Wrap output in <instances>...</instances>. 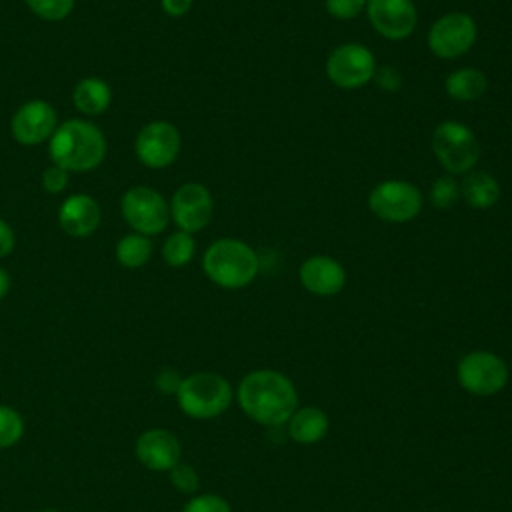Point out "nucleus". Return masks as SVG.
<instances>
[{
  "label": "nucleus",
  "mask_w": 512,
  "mask_h": 512,
  "mask_svg": "<svg viewBox=\"0 0 512 512\" xmlns=\"http://www.w3.org/2000/svg\"><path fill=\"white\" fill-rule=\"evenodd\" d=\"M242 412L262 426H282L298 408V392L294 382L272 368L248 372L236 390Z\"/></svg>",
  "instance_id": "f257e3e1"
},
{
  "label": "nucleus",
  "mask_w": 512,
  "mask_h": 512,
  "mask_svg": "<svg viewBox=\"0 0 512 512\" xmlns=\"http://www.w3.org/2000/svg\"><path fill=\"white\" fill-rule=\"evenodd\" d=\"M52 164L66 172H90L106 156V138L102 130L80 118H70L54 130L48 140Z\"/></svg>",
  "instance_id": "f03ea898"
},
{
  "label": "nucleus",
  "mask_w": 512,
  "mask_h": 512,
  "mask_svg": "<svg viewBox=\"0 0 512 512\" xmlns=\"http://www.w3.org/2000/svg\"><path fill=\"white\" fill-rule=\"evenodd\" d=\"M202 270L216 286L224 290H240L252 284L258 276L260 258L244 240L218 238L204 250Z\"/></svg>",
  "instance_id": "7ed1b4c3"
},
{
  "label": "nucleus",
  "mask_w": 512,
  "mask_h": 512,
  "mask_svg": "<svg viewBox=\"0 0 512 512\" xmlns=\"http://www.w3.org/2000/svg\"><path fill=\"white\" fill-rule=\"evenodd\" d=\"M176 400L186 416L194 420H210L228 410L232 402V386L216 372H196L180 380Z\"/></svg>",
  "instance_id": "20e7f679"
},
{
  "label": "nucleus",
  "mask_w": 512,
  "mask_h": 512,
  "mask_svg": "<svg viewBox=\"0 0 512 512\" xmlns=\"http://www.w3.org/2000/svg\"><path fill=\"white\" fill-rule=\"evenodd\" d=\"M432 150L450 176H464L480 160V142L474 130L458 120H442L432 132Z\"/></svg>",
  "instance_id": "39448f33"
},
{
  "label": "nucleus",
  "mask_w": 512,
  "mask_h": 512,
  "mask_svg": "<svg viewBox=\"0 0 512 512\" xmlns=\"http://www.w3.org/2000/svg\"><path fill=\"white\" fill-rule=\"evenodd\" d=\"M424 198L416 184L402 178H388L378 182L368 194L370 212L390 224H404L414 220L422 210Z\"/></svg>",
  "instance_id": "423d86ee"
},
{
  "label": "nucleus",
  "mask_w": 512,
  "mask_h": 512,
  "mask_svg": "<svg viewBox=\"0 0 512 512\" xmlns=\"http://www.w3.org/2000/svg\"><path fill=\"white\" fill-rule=\"evenodd\" d=\"M508 378L506 360L488 350H472L456 364V380L472 396H494L504 390Z\"/></svg>",
  "instance_id": "0eeeda50"
},
{
  "label": "nucleus",
  "mask_w": 512,
  "mask_h": 512,
  "mask_svg": "<svg viewBox=\"0 0 512 512\" xmlns=\"http://www.w3.org/2000/svg\"><path fill=\"white\" fill-rule=\"evenodd\" d=\"M328 80L342 90H358L372 82L378 68L372 50L358 42H344L336 46L326 58Z\"/></svg>",
  "instance_id": "6e6552de"
},
{
  "label": "nucleus",
  "mask_w": 512,
  "mask_h": 512,
  "mask_svg": "<svg viewBox=\"0 0 512 512\" xmlns=\"http://www.w3.org/2000/svg\"><path fill=\"white\" fill-rule=\"evenodd\" d=\"M478 28L470 14L448 12L436 18L426 36L428 50L440 60H456L472 50L476 44Z\"/></svg>",
  "instance_id": "1a4fd4ad"
},
{
  "label": "nucleus",
  "mask_w": 512,
  "mask_h": 512,
  "mask_svg": "<svg viewBox=\"0 0 512 512\" xmlns=\"http://www.w3.org/2000/svg\"><path fill=\"white\" fill-rule=\"evenodd\" d=\"M120 210L126 224L144 236L160 234L170 222V206L160 192L148 186H134L124 192Z\"/></svg>",
  "instance_id": "9d476101"
},
{
  "label": "nucleus",
  "mask_w": 512,
  "mask_h": 512,
  "mask_svg": "<svg viewBox=\"0 0 512 512\" xmlns=\"http://www.w3.org/2000/svg\"><path fill=\"white\" fill-rule=\"evenodd\" d=\"M180 144V130L172 122L152 120L138 132L134 150L144 166L160 170L178 158Z\"/></svg>",
  "instance_id": "9b49d317"
},
{
  "label": "nucleus",
  "mask_w": 512,
  "mask_h": 512,
  "mask_svg": "<svg viewBox=\"0 0 512 512\" xmlns=\"http://www.w3.org/2000/svg\"><path fill=\"white\" fill-rule=\"evenodd\" d=\"M170 220L178 230L194 234L208 226L214 212V200L210 190L200 182L182 184L170 200Z\"/></svg>",
  "instance_id": "f8f14e48"
},
{
  "label": "nucleus",
  "mask_w": 512,
  "mask_h": 512,
  "mask_svg": "<svg viewBox=\"0 0 512 512\" xmlns=\"http://www.w3.org/2000/svg\"><path fill=\"white\" fill-rule=\"evenodd\" d=\"M364 12L372 30L392 42L406 40L418 22L412 0H368Z\"/></svg>",
  "instance_id": "ddd939ff"
},
{
  "label": "nucleus",
  "mask_w": 512,
  "mask_h": 512,
  "mask_svg": "<svg viewBox=\"0 0 512 512\" xmlns=\"http://www.w3.org/2000/svg\"><path fill=\"white\" fill-rule=\"evenodd\" d=\"M56 128V110L46 100L24 102L10 120L12 138L24 146H36L50 140Z\"/></svg>",
  "instance_id": "4468645a"
},
{
  "label": "nucleus",
  "mask_w": 512,
  "mask_h": 512,
  "mask_svg": "<svg viewBox=\"0 0 512 512\" xmlns=\"http://www.w3.org/2000/svg\"><path fill=\"white\" fill-rule=\"evenodd\" d=\"M346 278L348 274L340 260L326 254L308 256L298 268L300 284L314 296H334L342 292Z\"/></svg>",
  "instance_id": "2eb2a0df"
},
{
  "label": "nucleus",
  "mask_w": 512,
  "mask_h": 512,
  "mask_svg": "<svg viewBox=\"0 0 512 512\" xmlns=\"http://www.w3.org/2000/svg\"><path fill=\"white\" fill-rule=\"evenodd\" d=\"M136 456L148 470L168 472L180 462L182 444L170 430L150 428L138 436Z\"/></svg>",
  "instance_id": "dca6fc26"
},
{
  "label": "nucleus",
  "mask_w": 512,
  "mask_h": 512,
  "mask_svg": "<svg viewBox=\"0 0 512 512\" xmlns=\"http://www.w3.org/2000/svg\"><path fill=\"white\" fill-rule=\"evenodd\" d=\"M100 206L90 194H72L58 208L60 228L74 238H86L100 224Z\"/></svg>",
  "instance_id": "f3484780"
},
{
  "label": "nucleus",
  "mask_w": 512,
  "mask_h": 512,
  "mask_svg": "<svg viewBox=\"0 0 512 512\" xmlns=\"http://www.w3.org/2000/svg\"><path fill=\"white\" fill-rule=\"evenodd\" d=\"M328 414L318 406L296 408L286 422V434L298 444H316L328 432Z\"/></svg>",
  "instance_id": "a211bd4d"
},
{
  "label": "nucleus",
  "mask_w": 512,
  "mask_h": 512,
  "mask_svg": "<svg viewBox=\"0 0 512 512\" xmlns=\"http://www.w3.org/2000/svg\"><path fill=\"white\" fill-rule=\"evenodd\" d=\"M500 194H502V190H500L498 180L486 170L474 168L462 176L460 196L468 206H472L476 210L492 208L500 200Z\"/></svg>",
  "instance_id": "6ab92c4d"
},
{
  "label": "nucleus",
  "mask_w": 512,
  "mask_h": 512,
  "mask_svg": "<svg viewBox=\"0 0 512 512\" xmlns=\"http://www.w3.org/2000/svg\"><path fill=\"white\" fill-rule=\"evenodd\" d=\"M444 90L452 100L474 102L488 90V78L474 66H462L452 70L444 80Z\"/></svg>",
  "instance_id": "aec40b11"
},
{
  "label": "nucleus",
  "mask_w": 512,
  "mask_h": 512,
  "mask_svg": "<svg viewBox=\"0 0 512 512\" xmlns=\"http://www.w3.org/2000/svg\"><path fill=\"white\" fill-rule=\"evenodd\" d=\"M74 106L78 112L86 116H98L108 110L112 102V90L102 78H84L76 84L72 94Z\"/></svg>",
  "instance_id": "412c9836"
},
{
  "label": "nucleus",
  "mask_w": 512,
  "mask_h": 512,
  "mask_svg": "<svg viewBox=\"0 0 512 512\" xmlns=\"http://www.w3.org/2000/svg\"><path fill=\"white\" fill-rule=\"evenodd\" d=\"M152 256V242L148 236L132 232L118 240L116 258L124 268H140Z\"/></svg>",
  "instance_id": "4be33fe9"
},
{
  "label": "nucleus",
  "mask_w": 512,
  "mask_h": 512,
  "mask_svg": "<svg viewBox=\"0 0 512 512\" xmlns=\"http://www.w3.org/2000/svg\"><path fill=\"white\" fill-rule=\"evenodd\" d=\"M196 254V240L192 234L176 230L162 244V258L172 268H182L190 264Z\"/></svg>",
  "instance_id": "5701e85b"
},
{
  "label": "nucleus",
  "mask_w": 512,
  "mask_h": 512,
  "mask_svg": "<svg viewBox=\"0 0 512 512\" xmlns=\"http://www.w3.org/2000/svg\"><path fill=\"white\" fill-rule=\"evenodd\" d=\"M428 196H430V204L434 208L446 210V208L454 206V202L460 198V182L456 180V176L442 174L432 182Z\"/></svg>",
  "instance_id": "b1692460"
},
{
  "label": "nucleus",
  "mask_w": 512,
  "mask_h": 512,
  "mask_svg": "<svg viewBox=\"0 0 512 512\" xmlns=\"http://www.w3.org/2000/svg\"><path fill=\"white\" fill-rule=\"evenodd\" d=\"M24 434V420L22 416L10 408L0 406V450L14 446Z\"/></svg>",
  "instance_id": "393cba45"
},
{
  "label": "nucleus",
  "mask_w": 512,
  "mask_h": 512,
  "mask_svg": "<svg viewBox=\"0 0 512 512\" xmlns=\"http://www.w3.org/2000/svg\"><path fill=\"white\" fill-rule=\"evenodd\" d=\"M24 2L38 18L48 22H58L72 12L76 0H24Z\"/></svg>",
  "instance_id": "a878e982"
},
{
  "label": "nucleus",
  "mask_w": 512,
  "mask_h": 512,
  "mask_svg": "<svg viewBox=\"0 0 512 512\" xmlns=\"http://www.w3.org/2000/svg\"><path fill=\"white\" fill-rule=\"evenodd\" d=\"M170 472V482L176 490L184 492V494H194L200 486V478H198V472L190 466V464H184V462H178Z\"/></svg>",
  "instance_id": "bb28decb"
},
{
  "label": "nucleus",
  "mask_w": 512,
  "mask_h": 512,
  "mask_svg": "<svg viewBox=\"0 0 512 512\" xmlns=\"http://www.w3.org/2000/svg\"><path fill=\"white\" fill-rule=\"evenodd\" d=\"M368 0H324L326 12L336 20H354L366 10Z\"/></svg>",
  "instance_id": "cd10ccee"
},
{
  "label": "nucleus",
  "mask_w": 512,
  "mask_h": 512,
  "mask_svg": "<svg viewBox=\"0 0 512 512\" xmlns=\"http://www.w3.org/2000/svg\"><path fill=\"white\" fill-rule=\"evenodd\" d=\"M182 512H232L228 500H224L218 494H200L190 498Z\"/></svg>",
  "instance_id": "c85d7f7f"
},
{
  "label": "nucleus",
  "mask_w": 512,
  "mask_h": 512,
  "mask_svg": "<svg viewBox=\"0 0 512 512\" xmlns=\"http://www.w3.org/2000/svg\"><path fill=\"white\" fill-rule=\"evenodd\" d=\"M372 80H374L376 86H378L380 90H384V92H396V90H400V86H402V76H400L398 68H394V66H390V64L378 66Z\"/></svg>",
  "instance_id": "c756f323"
},
{
  "label": "nucleus",
  "mask_w": 512,
  "mask_h": 512,
  "mask_svg": "<svg viewBox=\"0 0 512 512\" xmlns=\"http://www.w3.org/2000/svg\"><path fill=\"white\" fill-rule=\"evenodd\" d=\"M68 186V172L56 164H50L42 172V188L50 194H58Z\"/></svg>",
  "instance_id": "7c9ffc66"
},
{
  "label": "nucleus",
  "mask_w": 512,
  "mask_h": 512,
  "mask_svg": "<svg viewBox=\"0 0 512 512\" xmlns=\"http://www.w3.org/2000/svg\"><path fill=\"white\" fill-rule=\"evenodd\" d=\"M14 246H16V234L12 226L0 218V258L12 254Z\"/></svg>",
  "instance_id": "2f4dec72"
},
{
  "label": "nucleus",
  "mask_w": 512,
  "mask_h": 512,
  "mask_svg": "<svg viewBox=\"0 0 512 512\" xmlns=\"http://www.w3.org/2000/svg\"><path fill=\"white\" fill-rule=\"evenodd\" d=\"M160 2H162V10L174 18L188 14V10L194 4V0H160Z\"/></svg>",
  "instance_id": "473e14b6"
},
{
  "label": "nucleus",
  "mask_w": 512,
  "mask_h": 512,
  "mask_svg": "<svg viewBox=\"0 0 512 512\" xmlns=\"http://www.w3.org/2000/svg\"><path fill=\"white\" fill-rule=\"evenodd\" d=\"M180 380H182V378H178L176 372L164 370V372H160V376H158L156 382H158V388H162L164 392H176L178 386H180Z\"/></svg>",
  "instance_id": "72a5a7b5"
},
{
  "label": "nucleus",
  "mask_w": 512,
  "mask_h": 512,
  "mask_svg": "<svg viewBox=\"0 0 512 512\" xmlns=\"http://www.w3.org/2000/svg\"><path fill=\"white\" fill-rule=\"evenodd\" d=\"M8 290H10V274L4 268H0V300L8 294Z\"/></svg>",
  "instance_id": "f704fd0d"
},
{
  "label": "nucleus",
  "mask_w": 512,
  "mask_h": 512,
  "mask_svg": "<svg viewBox=\"0 0 512 512\" xmlns=\"http://www.w3.org/2000/svg\"><path fill=\"white\" fill-rule=\"evenodd\" d=\"M40 512H58V510H52V508H48V510H40Z\"/></svg>",
  "instance_id": "c9c22d12"
}]
</instances>
